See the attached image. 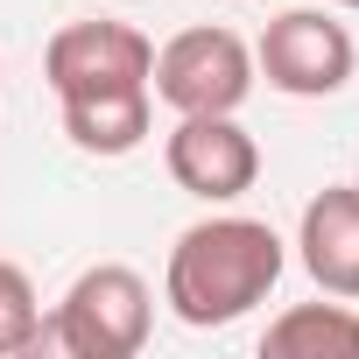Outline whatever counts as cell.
<instances>
[{
    "instance_id": "obj_1",
    "label": "cell",
    "mask_w": 359,
    "mask_h": 359,
    "mask_svg": "<svg viewBox=\"0 0 359 359\" xmlns=\"http://www.w3.org/2000/svg\"><path fill=\"white\" fill-rule=\"evenodd\" d=\"M155 43L127 22H64L43 50V78L64 106V134L85 155H134L148 141Z\"/></svg>"
},
{
    "instance_id": "obj_2",
    "label": "cell",
    "mask_w": 359,
    "mask_h": 359,
    "mask_svg": "<svg viewBox=\"0 0 359 359\" xmlns=\"http://www.w3.org/2000/svg\"><path fill=\"white\" fill-rule=\"evenodd\" d=\"M282 268H289V254H282V233L268 219H240V212L198 219L169 247L162 303L176 310V324H191V331H226L254 303L275 296Z\"/></svg>"
},
{
    "instance_id": "obj_3",
    "label": "cell",
    "mask_w": 359,
    "mask_h": 359,
    "mask_svg": "<svg viewBox=\"0 0 359 359\" xmlns=\"http://www.w3.org/2000/svg\"><path fill=\"white\" fill-rule=\"evenodd\" d=\"M148 324H155L148 282H141L127 261H99V268H85V275L64 289V303H57V317L43 324V338H50L64 359H134V352L148 345Z\"/></svg>"
},
{
    "instance_id": "obj_4",
    "label": "cell",
    "mask_w": 359,
    "mask_h": 359,
    "mask_svg": "<svg viewBox=\"0 0 359 359\" xmlns=\"http://www.w3.org/2000/svg\"><path fill=\"white\" fill-rule=\"evenodd\" d=\"M148 92L169 113H240L254 92V50L233 29H184L155 50Z\"/></svg>"
},
{
    "instance_id": "obj_5",
    "label": "cell",
    "mask_w": 359,
    "mask_h": 359,
    "mask_svg": "<svg viewBox=\"0 0 359 359\" xmlns=\"http://www.w3.org/2000/svg\"><path fill=\"white\" fill-rule=\"evenodd\" d=\"M352 64H359V43L345 22H331L324 8H289L261 29V50H254V71L289 92V99H331L352 85Z\"/></svg>"
},
{
    "instance_id": "obj_6",
    "label": "cell",
    "mask_w": 359,
    "mask_h": 359,
    "mask_svg": "<svg viewBox=\"0 0 359 359\" xmlns=\"http://www.w3.org/2000/svg\"><path fill=\"white\" fill-rule=\"evenodd\" d=\"M162 162L176 176V191H191L205 205H233L254 191L261 148L233 113H176V134L162 141Z\"/></svg>"
},
{
    "instance_id": "obj_7",
    "label": "cell",
    "mask_w": 359,
    "mask_h": 359,
    "mask_svg": "<svg viewBox=\"0 0 359 359\" xmlns=\"http://www.w3.org/2000/svg\"><path fill=\"white\" fill-rule=\"evenodd\" d=\"M296 254H303V275L324 296L359 303V184H324L303 205Z\"/></svg>"
},
{
    "instance_id": "obj_8",
    "label": "cell",
    "mask_w": 359,
    "mask_h": 359,
    "mask_svg": "<svg viewBox=\"0 0 359 359\" xmlns=\"http://www.w3.org/2000/svg\"><path fill=\"white\" fill-rule=\"evenodd\" d=\"M268 359H359V317L345 303H289L261 331Z\"/></svg>"
},
{
    "instance_id": "obj_9",
    "label": "cell",
    "mask_w": 359,
    "mask_h": 359,
    "mask_svg": "<svg viewBox=\"0 0 359 359\" xmlns=\"http://www.w3.org/2000/svg\"><path fill=\"white\" fill-rule=\"evenodd\" d=\"M36 345H43V303H36V282H29L15 261H0V359L36 352Z\"/></svg>"
},
{
    "instance_id": "obj_10",
    "label": "cell",
    "mask_w": 359,
    "mask_h": 359,
    "mask_svg": "<svg viewBox=\"0 0 359 359\" xmlns=\"http://www.w3.org/2000/svg\"><path fill=\"white\" fill-rule=\"evenodd\" d=\"M338 8H359V0H338Z\"/></svg>"
}]
</instances>
